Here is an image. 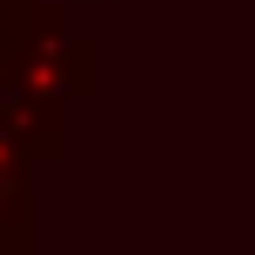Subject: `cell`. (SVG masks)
Here are the masks:
<instances>
[{
    "mask_svg": "<svg viewBox=\"0 0 255 255\" xmlns=\"http://www.w3.org/2000/svg\"><path fill=\"white\" fill-rule=\"evenodd\" d=\"M104 83V48L62 0L0 7V97H28L48 111H76Z\"/></svg>",
    "mask_w": 255,
    "mask_h": 255,
    "instance_id": "obj_1",
    "label": "cell"
},
{
    "mask_svg": "<svg viewBox=\"0 0 255 255\" xmlns=\"http://www.w3.org/2000/svg\"><path fill=\"white\" fill-rule=\"evenodd\" d=\"M42 235V193H35V159L21 152V138L0 111V255L35 249Z\"/></svg>",
    "mask_w": 255,
    "mask_h": 255,
    "instance_id": "obj_2",
    "label": "cell"
},
{
    "mask_svg": "<svg viewBox=\"0 0 255 255\" xmlns=\"http://www.w3.org/2000/svg\"><path fill=\"white\" fill-rule=\"evenodd\" d=\"M62 7H90V0H62ZM97 7H118V0H97Z\"/></svg>",
    "mask_w": 255,
    "mask_h": 255,
    "instance_id": "obj_3",
    "label": "cell"
},
{
    "mask_svg": "<svg viewBox=\"0 0 255 255\" xmlns=\"http://www.w3.org/2000/svg\"><path fill=\"white\" fill-rule=\"evenodd\" d=\"M0 7H7V0H0Z\"/></svg>",
    "mask_w": 255,
    "mask_h": 255,
    "instance_id": "obj_4",
    "label": "cell"
}]
</instances>
